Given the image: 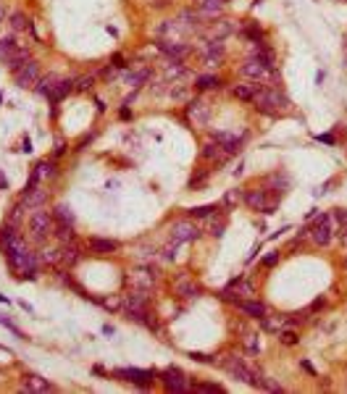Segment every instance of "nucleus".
I'll use <instances>...</instances> for the list:
<instances>
[{
    "label": "nucleus",
    "mask_w": 347,
    "mask_h": 394,
    "mask_svg": "<svg viewBox=\"0 0 347 394\" xmlns=\"http://www.w3.org/2000/svg\"><path fill=\"white\" fill-rule=\"evenodd\" d=\"M253 103H255V108H258L260 113H268V116H276V113H279V108L289 105V100L279 92V89H258L255 98H253Z\"/></svg>",
    "instance_id": "obj_1"
},
{
    "label": "nucleus",
    "mask_w": 347,
    "mask_h": 394,
    "mask_svg": "<svg viewBox=\"0 0 347 394\" xmlns=\"http://www.w3.org/2000/svg\"><path fill=\"white\" fill-rule=\"evenodd\" d=\"M245 203L253 210H260V213H274L276 208H279V200H276L274 195H268V189H253V192H247Z\"/></svg>",
    "instance_id": "obj_2"
},
{
    "label": "nucleus",
    "mask_w": 347,
    "mask_h": 394,
    "mask_svg": "<svg viewBox=\"0 0 347 394\" xmlns=\"http://www.w3.org/2000/svg\"><path fill=\"white\" fill-rule=\"evenodd\" d=\"M0 61L8 63L11 71H18L24 63H27V53L18 50L14 40H0Z\"/></svg>",
    "instance_id": "obj_3"
},
{
    "label": "nucleus",
    "mask_w": 347,
    "mask_h": 394,
    "mask_svg": "<svg viewBox=\"0 0 347 394\" xmlns=\"http://www.w3.org/2000/svg\"><path fill=\"white\" fill-rule=\"evenodd\" d=\"M53 226H55V218L48 216L45 210H35V213H32L29 229H32V234H35L37 240H45L48 234H53Z\"/></svg>",
    "instance_id": "obj_4"
},
{
    "label": "nucleus",
    "mask_w": 347,
    "mask_h": 394,
    "mask_svg": "<svg viewBox=\"0 0 347 394\" xmlns=\"http://www.w3.org/2000/svg\"><path fill=\"white\" fill-rule=\"evenodd\" d=\"M124 308H126V318H134V321H145L147 315V297L145 292H134L124 300Z\"/></svg>",
    "instance_id": "obj_5"
},
{
    "label": "nucleus",
    "mask_w": 347,
    "mask_h": 394,
    "mask_svg": "<svg viewBox=\"0 0 347 394\" xmlns=\"http://www.w3.org/2000/svg\"><path fill=\"white\" fill-rule=\"evenodd\" d=\"M311 234H313V242L316 244H329L331 242V237H334V226H331V216H318L316 218V223H313V229H311Z\"/></svg>",
    "instance_id": "obj_6"
},
{
    "label": "nucleus",
    "mask_w": 347,
    "mask_h": 394,
    "mask_svg": "<svg viewBox=\"0 0 347 394\" xmlns=\"http://www.w3.org/2000/svg\"><path fill=\"white\" fill-rule=\"evenodd\" d=\"M14 79L18 87H32L40 82V66H37V61H27L18 71H14Z\"/></svg>",
    "instance_id": "obj_7"
},
{
    "label": "nucleus",
    "mask_w": 347,
    "mask_h": 394,
    "mask_svg": "<svg viewBox=\"0 0 347 394\" xmlns=\"http://www.w3.org/2000/svg\"><path fill=\"white\" fill-rule=\"evenodd\" d=\"M113 376L121 378V381H132V384H137V386H150L153 378H156V373L153 371H139V368H124V371H116Z\"/></svg>",
    "instance_id": "obj_8"
},
{
    "label": "nucleus",
    "mask_w": 347,
    "mask_h": 394,
    "mask_svg": "<svg viewBox=\"0 0 347 394\" xmlns=\"http://www.w3.org/2000/svg\"><path fill=\"white\" fill-rule=\"evenodd\" d=\"M163 386H166V392H187L190 381L179 368H169V371L163 373Z\"/></svg>",
    "instance_id": "obj_9"
},
{
    "label": "nucleus",
    "mask_w": 347,
    "mask_h": 394,
    "mask_svg": "<svg viewBox=\"0 0 347 394\" xmlns=\"http://www.w3.org/2000/svg\"><path fill=\"white\" fill-rule=\"evenodd\" d=\"M200 234V229H197L192 221H176L171 226V240L174 242H190V240H195V237Z\"/></svg>",
    "instance_id": "obj_10"
},
{
    "label": "nucleus",
    "mask_w": 347,
    "mask_h": 394,
    "mask_svg": "<svg viewBox=\"0 0 347 394\" xmlns=\"http://www.w3.org/2000/svg\"><path fill=\"white\" fill-rule=\"evenodd\" d=\"M268 71H271V69H268L263 61H258V58H247V61L242 63V74L250 76V79H255V82H258V79H266Z\"/></svg>",
    "instance_id": "obj_11"
},
{
    "label": "nucleus",
    "mask_w": 347,
    "mask_h": 394,
    "mask_svg": "<svg viewBox=\"0 0 347 394\" xmlns=\"http://www.w3.org/2000/svg\"><path fill=\"white\" fill-rule=\"evenodd\" d=\"M221 58H224V42L221 40L205 42V63H208V66H218Z\"/></svg>",
    "instance_id": "obj_12"
},
{
    "label": "nucleus",
    "mask_w": 347,
    "mask_h": 394,
    "mask_svg": "<svg viewBox=\"0 0 347 394\" xmlns=\"http://www.w3.org/2000/svg\"><path fill=\"white\" fill-rule=\"evenodd\" d=\"M24 389H27V392H50V389H53V384H50L48 378H42V376L27 373V376H24Z\"/></svg>",
    "instance_id": "obj_13"
},
{
    "label": "nucleus",
    "mask_w": 347,
    "mask_h": 394,
    "mask_svg": "<svg viewBox=\"0 0 347 394\" xmlns=\"http://www.w3.org/2000/svg\"><path fill=\"white\" fill-rule=\"evenodd\" d=\"M158 48L163 50L166 55H171L174 61H182V58L190 53V50L184 48V45H179V42H169V40H158Z\"/></svg>",
    "instance_id": "obj_14"
},
{
    "label": "nucleus",
    "mask_w": 347,
    "mask_h": 394,
    "mask_svg": "<svg viewBox=\"0 0 347 394\" xmlns=\"http://www.w3.org/2000/svg\"><path fill=\"white\" fill-rule=\"evenodd\" d=\"M240 310L247 313L250 318H263L266 315V305L260 300H240Z\"/></svg>",
    "instance_id": "obj_15"
},
{
    "label": "nucleus",
    "mask_w": 347,
    "mask_h": 394,
    "mask_svg": "<svg viewBox=\"0 0 347 394\" xmlns=\"http://www.w3.org/2000/svg\"><path fill=\"white\" fill-rule=\"evenodd\" d=\"M69 92H71V82H69V79H58V82H55V87L50 89V92L45 95V98H48L50 103H58L61 98H66Z\"/></svg>",
    "instance_id": "obj_16"
},
{
    "label": "nucleus",
    "mask_w": 347,
    "mask_h": 394,
    "mask_svg": "<svg viewBox=\"0 0 347 394\" xmlns=\"http://www.w3.org/2000/svg\"><path fill=\"white\" fill-rule=\"evenodd\" d=\"M187 116H190V119H195V121H200V124H203V121L208 119V105H205L203 100H192L190 105H187Z\"/></svg>",
    "instance_id": "obj_17"
},
{
    "label": "nucleus",
    "mask_w": 347,
    "mask_h": 394,
    "mask_svg": "<svg viewBox=\"0 0 347 394\" xmlns=\"http://www.w3.org/2000/svg\"><path fill=\"white\" fill-rule=\"evenodd\" d=\"M116 247H119V244H116L113 240H98V237H95V240H89V250H92V253H98V255L113 253Z\"/></svg>",
    "instance_id": "obj_18"
},
{
    "label": "nucleus",
    "mask_w": 347,
    "mask_h": 394,
    "mask_svg": "<svg viewBox=\"0 0 347 394\" xmlns=\"http://www.w3.org/2000/svg\"><path fill=\"white\" fill-rule=\"evenodd\" d=\"M258 85H237L231 92H234V98H240V100H245V103H253V98H255V92H258Z\"/></svg>",
    "instance_id": "obj_19"
},
{
    "label": "nucleus",
    "mask_w": 347,
    "mask_h": 394,
    "mask_svg": "<svg viewBox=\"0 0 347 394\" xmlns=\"http://www.w3.org/2000/svg\"><path fill=\"white\" fill-rule=\"evenodd\" d=\"M42 200H45V192L42 189L24 192V205H27V208H37V205H42Z\"/></svg>",
    "instance_id": "obj_20"
},
{
    "label": "nucleus",
    "mask_w": 347,
    "mask_h": 394,
    "mask_svg": "<svg viewBox=\"0 0 347 394\" xmlns=\"http://www.w3.org/2000/svg\"><path fill=\"white\" fill-rule=\"evenodd\" d=\"M55 221L74 226V213H71V208H69V205H58V208H55Z\"/></svg>",
    "instance_id": "obj_21"
},
{
    "label": "nucleus",
    "mask_w": 347,
    "mask_h": 394,
    "mask_svg": "<svg viewBox=\"0 0 347 394\" xmlns=\"http://www.w3.org/2000/svg\"><path fill=\"white\" fill-rule=\"evenodd\" d=\"M197 87L200 89H218L221 87V79H218V76H210V74L197 76Z\"/></svg>",
    "instance_id": "obj_22"
},
{
    "label": "nucleus",
    "mask_w": 347,
    "mask_h": 394,
    "mask_svg": "<svg viewBox=\"0 0 347 394\" xmlns=\"http://www.w3.org/2000/svg\"><path fill=\"white\" fill-rule=\"evenodd\" d=\"M179 292H182V297H197L200 294V287L197 284H187V281H179Z\"/></svg>",
    "instance_id": "obj_23"
},
{
    "label": "nucleus",
    "mask_w": 347,
    "mask_h": 394,
    "mask_svg": "<svg viewBox=\"0 0 347 394\" xmlns=\"http://www.w3.org/2000/svg\"><path fill=\"white\" fill-rule=\"evenodd\" d=\"M221 153H224V147L218 145V142H216V145H205L203 158H205V160H216V158H221Z\"/></svg>",
    "instance_id": "obj_24"
},
{
    "label": "nucleus",
    "mask_w": 347,
    "mask_h": 394,
    "mask_svg": "<svg viewBox=\"0 0 347 394\" xmlns=\"http://www.w3.org/2000/svg\"><path fill=\"white\" fill-rule=\"evenodd\" d=\"M132 279H134V284H139V287H147V284H153L156 274H150V271H137V274H134Z\"/></svg>",
    "instance_id": "obj_25"
},
{
    "label": "nucleus",
    "mask_w": 347,
    "mask_h": 394,
    "mask_svg": "<svg viewBox=\"0 0 347 394\" xmlns=\"http://www.w3.org/2000/svg\"><path fill=\"white\" fill-rule=\"evenodd\" d=\"M218 210V205H200V208H192L190 210V216H195V218H205V216H210V213H216Z\"/></svg>",
    "instance_id": "obj_26"
},
{
    "label": "nucleus",
    "mask_w": 347,
    "mask_h": 394,
    "mask_svg": "<svg viewBox=\"0 0 347 394\" xmlns=\"http://www.w3.org/2000/svg\"><path fill=\"white\" fill-rule=\"evenodd\" d=\"M35 173H37V176H53V173H55V163H48V160H45V163H40V166H37V169H35Z\"/></svg>",
    "instance_id": "obj_27"
},
{
    "label": "nucleus",
    "mask_w": 347,
    "mask_h": 394,
    "mask_svg": "<svg viewBox=\"0 0 347 394\" xmlns=\"http://www.w3.org/2000/svg\"><path fill=\"white\" fill-rule=\"evenodd\" d=\"M58 237H61L63 242H71L74 240V231H71V226L69 223H58V231H55Z\"/></svg>",
    "instance_id": "obj_28"
},
{
    "label": "nucleus",
    "mask_w": 347,
    "mask_h": 394,
    "mask_svg": "<svg viewBox=\"0 0 347 394\" xmlns=\"http://www.w3.org/2000/svg\"><path fill=\"white\" fill-rule=\"evenodd\" d=\"M279 342H281V344H287V347H292V344H297V334L287 328V331L279 334Z\"/></svg>",
    "instance_id": "obj_29"
},
{
    "label": "nucleus",
    "mask_w": 347,
    "mask_h": 394,
    "mask_svg": "<svg viewBox=\"0 0 347 394\" xmlns=\"http://www.w3.org/2000/svg\"><path fill=\"white\" fill-rule=\"evenodd\" d=\"M147 76H150V71H147V69L137 71V74H132V76H129V85H134V87H137V85H142V82L147 79Z\"/></svg>",
    "instance_id": "obj_30"
},
{
    "label": "nucleus",
    "mask_w": 347,
    "mask_h": 394,
    "mask_svg": "<svg viewBox=\"0 0 347 394\" xmlns=\"http://www.w3.org/2000/svg\"><path fill=\"white\" fill-rule=\"evenodd\" d=\"M195 392H224V386H218V384H195Z\"/></svg>",
    "instance_id": "obj_31"
},
{
    "label": "nucleus",
    "mask_w": 347,
    "mask_h": 394,
    "mask_svg": "<svg viewBox=\"0 0 347 394\" xmlns=\"http://www.w3.org/2000/svg\"><path fill=\"white\" fill-rule=\"evenodd\" d=\"M76 257H79V255H76L74 247H71V250H61V260H63V263H74Z\"/></svg>",
    "instance_id": "obj_32"
},
{
    "label": "nucleus",
    "mask_w": 347,
    "mask_h": 394,
    "mask_svg": "<svg viewBox=\"0 0 347 394\" xmlns=\"http://www.w3.org/2000/svg\"><path fill=\"white\" fill-rule=\"evenodd\" d=\"M14 29H27V18H24V14H14Z\"/></svg>",
    "instance_id": "obj_33"
},
{
    "label": "nucleus",
    "mask_w": 347,
    "mask_h": 394,
    "mask_svg": "<svg viewBox=\"0 0 347 394\" xmlns=\"http://www.w3.org/2000/svg\"><path fill=\"white\" fill-rule=\"evenodd\" d=\"M247 350L253 352V355L260 350V344H258V337H255V334H250V337H247Z\"/></svg>",
    "instance_id": "obj_34"
},
{
    "label": "nucleus",
    "mask_w": 347,
    "mask_h": 394,
    "mask_svg": "<svg viewBox=\"0 0 347 394\" xmlns=\"http://www.w3.org/2000/svg\"><path fill=\"white\" fill-rule=\"evenodd\" d=\"M42 257H45L48 263H58V260H61V250H48V253H45Z\"/></svg>",
    "instance_id": "obj_35"
},
{
    "label": "nucleus",
    "mask_w": 347,
    "mask_h": 394,
    "mask_svg": "<svg viewBox=\"0 0 347 394\" xmlns=\"http://www.w3.org/2000/svg\"><path fill=\"white\" fill-rule=\"evenodd\" d=\"M245 37L258 42V37H263V32H260V27H250V29H245Z\"/></svg>",
    "instance_id": "obj_36"
},
{
    "label": "nucleus",
    "mask_w": 347,
    "mask_h": 394,
    "mask_svg": "<svg viewBox=\"0 0 347 394\" xmlns=\"http://www.w3.org/2000/svg\"><path fill=\"white\" fill-rule=\"evenodd\" d=\"M192 360H200V363H213V358L210 355H203V352H190Z\"/></svg>",
    "instance_id": "obj_37"
},
{
    "label": "nucleus",
    "mask_w": 347,
    "mask_h": 394,
    "mask_svg": "<svg viewBox=\"0 0 347 394\" xmlns=\"http://www.w3.org/2000/svg\"><path fill=\"white\" fill-rule=\"evenodd\" d=\"M0 324H3L5 328H8V331H11V334H14V337H21V331H18V328H16L14 324H11V321H5V318H3V315H0Z\"/></svg>",
    "instance_id": "obj_38"
},
{
    "label": "nucleus",
    "mask_w": 347,
    "mask_h": 394,
    "mask_svg": "<svg viewBox=\"0 0 347 394\" xmlns=\"http://www.w3.org/2000/svg\"><path fill=\"white\" fill-rule=\"evenodd\" d=\"M331 218H337V223L339 226H342V229H345V226H347V210H337V213H334V216Z\"/></svg>",
    "instance_id": "obj_39"
},
{
    "label": "nucleus",
    "mask_w": 347,
    "mask_h": 394,
    "mask_svg": "<svg viewBox=\"0 0 347 394\" xmlns=\"http://www.w3.org/2000/svg\"><path fill=\"white\" fill-rule=\"evenodd\" d=\"M92 76H82V79H79V85H76V87H79V89H89V87H92Z\"/></svg>",
    "instance_id": "obj_40"
},
{
    "label": "nucleus",
    "mask_w": 347,
    "mask_h": 394,
    "mask_svg": "<svg viewBox=\"0 0 347 394\" xmlns=\"http://www.w3.org/2000/svg\"><path fill=\"white\" fill-rule=\"evenodd\" d=\"M240 197H242L240 192H229V195L224 197V203H226V205H231V203H237V200H240Z\"/></svg>",
    "instance_id": "obj_41"
},
{
    "label": "nucleus",
    "mask_w": 347,
    "mask_h": 394,
    "mask_svg": "<svg viewBox=\"0 0 347 394\" xmlns=\"http://www.w3.org/2000/svg\"><path fill=\"white\" fill-rule=\"evenodd\" d=\"M18 218H21V205H16V208L11 210V223H16Z\"/></svg>",
    "instance_id": "obj_42"
},
{
    "label": "nucleus",
    "mask_w": 347,
    "mask_h": 394,
    "mask_svg": "<svg viewBox=\"0 0 347 394\" xmlns=\"http://www.w3.org/2000/svg\"><path fill=\"white\" fill-rule=\"evenodd\" d=\"M276 260H279V255H266L263 257V266H276Z\"/></svg>",
    "instance_id": "obj_43"
},
{
    "label": "nucleus",
    "mask_w": 347,
    "mask_h": 394,
    "mask_svg": "<svg viewBox=\"0 0 347 394\" xmlns=\"http://www.w3.org/2000/svg\"><path fill=\"white\" fill-rule=\"evenodd\" d=\"M113 66H116V69L126 66V63H124V55H113Z\"/></svg>",
    "instance_id": "obj_44"
},
{
    "label": "nucleus",
    "mask_w": 347,
    "mask_h": 394,
    "mask_svg": "<svg viewBox=\"0 0 347 394\" xmlns=\"http://www.w3.org/2000/svg\"><path fill=\"white\" fill-rule=\"evenodd\" d=\"M0 189H8V179H5L3 173H0Z\"/></svg>",
    "instance_id": "obj_45"
},
{
    "label": "nucleus",
    "mask_w": 347,
    "mask_h": 394,
    "mask_svg": "<svg viewBox=\"0 0 347 394\" xmlns=\"http://www.w3.org/2000/svg\"><path fill=\"white\" fill-rule=\"evenodd\" d=\"M21 150H24V153H32V142H29V139H24V147H21Z\"/></svg>",
    "instance_id": "obj_46"
},
{
    "label": "nucleus",
    "mask_w": 347,
    "mask_h": 394,
    "mask_svg": "<svg viewBox=\"0 0 347 394\" xmlns=\"http://www.w3.org/2000/svg\"><path fill=\"white\" fill-rule=\"evenodd\" d=\"M216 3H221V5H224V3H229V0H216Z\"/></svg>",
    "instance_id": "obj_47"
},
{
    "label": "nucleus",
    "mask_w": 347,
    "mask_h": 394,
    "mask_svg": "<svg viewBox=\"0 0 347 394\" xmlns=\"http://www.w3.org/2000/svg\"><path fill=\"white\" fill-rule=\"evenodd\" d=\"M0 21H3V8H0Z\"/></svg>",
    "instance_id": "obj_48"
}]
</instances>
